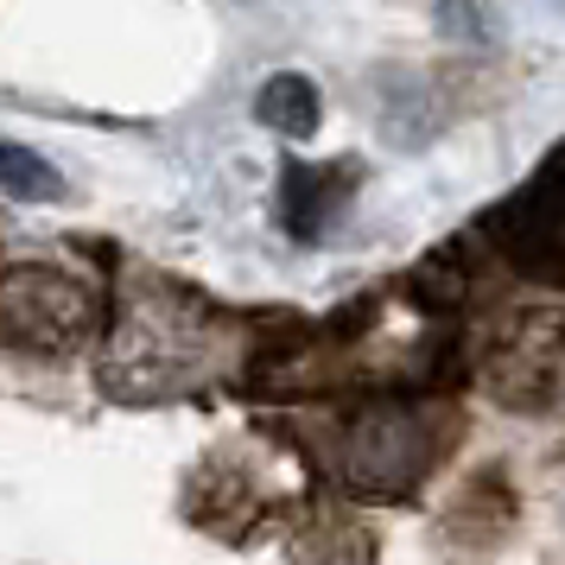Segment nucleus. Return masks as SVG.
Here are the masks:
<instances>
[{
    "mask_svg": "<svg viewBox=\"0 0 565 565\" xmlns=\"http://www.w3.org/2000/svg\"><path fill=\"white\" fill-rule=\"evenodd\" d=\"M96 331V292L64 267H0V337L32 356H71Z\"/></svg>",
    "mask_w": 565,
    "mask_h": 565,
    "instance_id": "f03ea898",
    "label": "nucleus"
},
{
    "mask_svg": "<svg viewBox=\"0 0 565 565\" xmlns=\"http://www.w3.org/2000/svg\"><path fill=\"white\" fill-rule=\"evenodd\" d=\"M477 382L502 413L521 419H565V311L521 306L495 318L477 356Z\"/></svg>",
    "mask_w": 565,
    "mask_h": 565,
    "instance_id": "f257e3e1",
    "label": "nucleus"
},
{
    "mask_svg": "<svg viewBox=\"0 0 565 565\" xmlns=\"http://www.w3.org/2000/svg\"><path fill=\"white\" fill-rule=\"evenodd\" d=\"M419 463H426V433L401 407L369 413L356 433H350V477L362 489H401L419 477Z\"/></svg>",
    "mask_w": 565,
    "mask_h": 565,
    "instance_id": "7ed1b4c3",
    "label": "nucleus"
},
{
    "mask_svg": "<svg viewBox=\"0 0 565 565\" xmlns=\"http://www.w3.org/2000/svg\"><path fill=\"white\" fill-rule=\"evenodd\" d=\"M438 32H445V39H458V45L495 39V20H489V0H438Z\"/></svg>",
    "mask_w": 565,
    "mask_h": 565,
    "instance_id": "423d86ee",
    "label": "nucleus"
},
{
    "mask_svg": "<svg viewBox=\"0 0 565 565\" xmlns=\"http://www.w3.org/2000/svg\"><path fill=\"white\" fill-rule=\"evenodd\" d=\"M255 115H260V128L286 134V140H306L318 128V89L306 77H292V71L286 77H267L255 96Z\"/></svg>",
    "mask_w": 565,
    "mask_h": 565,
    "instance_id": "20e7f679",
    "label": "nucleus"
},
{
    "mask_svg": "<svg viewBox=\"0 0 565 565\" xmlns=\"http://www.w3.org/2000/svg\"><path fill=\"white\" fill-rule=\"evenodd\" d=\"M0 191L7 198H26V204H52L57 191H64V179L52 172V159H39L32 147L0 140Z\"/></svg>",
    "mask_w": 565,
    "mask_h": 565,
    "instance_id": "39448f33",
    "label": "nucleus"
}]
</instances>
